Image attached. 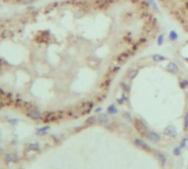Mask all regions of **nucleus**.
I'll return each mask as SVG.
<instances>
[{
	"label": "nucleus",
	"instance_id": "21",
	"mask_svg": "<svg viewBox=\"0 0 188 169\" xmlns=\"http://www.w3.org/2000/svg\"><path fill=\"white\" fill-rule=\"evenodd\" d=\"M163 43H164V34H161V35H158V44L162 45Z\"/></svg>",
	"mask_w": 188,
	"mask_h": 169
},
{
	"label": "nucleus",
	"instance_id": "33",
	"mask_svg": "<svg viewBox=\"0 0 188 169\" xmlns=\"http://www.w3.org/2000/svg\"><path fill=\"white\" fill-rule=\"evenodd\" d=\"M187 43H188V41H187Z\"/></svg>",
	"mask_w": 188,
	"mask_h": 169
},
{
	"label": "nucleus",
	"instance_id": "20",
	"mask_svg": "<svg viewBox=\"0 0 188 169\" xmlns=\"http://www.w3.org/2000/svg\"><path fill=\"white\" fill-rule=\"evenodd\" d=\"M121 84H122V88H123V90H124V91H126V92H130V90H131L130 84H126V82H121Z\"/></svg>",
	"mask_w": 188,
	"mask_h": 169
},
{
	"label": "nucleus",
	"instance_id": "18",
	"mask_svg": "<svg viewBox=\"0 0 188 169\" xmlns=\"http://www.w3.org/2000/svg\"><path fill=\"white\" fill-rule=\"evenodd\" d=\"M147 2H149V4H150L151 7L153 8L155 11H158V4L155 2V0H146Z\"/></svg>",
	"mask_w": 188,
	"mask_h": 169
},
{
	"label": "nucleus",
	"instance_id": "12",
	"mask_svg": "<svg viewBox=\"0 0 188 169\" xmlns=\"http://www.w3.org/2000/svg\"><path fill=\"white\" fill-rule=\"evenodd\" d=\"M134 142H135V145H137L140 148H143L145 149V150H147L149 149V145H147L146 143L144 142L143 139H134Z\"/></svg>",
	"mask_w": 188,
	"mask_h": 169
},
{
	"label": "nucleus",
	"instance_id": "24",
	"mask_svg": "<svg viewBox=\"0 0 188 169\" xmlns=\"http://www.w3.org/2000/svg\"><path fill=\"white\" fill-rule=\"evenodd\" d=\"M181 89H185L186 87H188V80H186V79H184V80L181 81Z\"/></svg>",
	"mask_w": 188,
	"mask_h": 169
},
{
	"label": "nucleus",
	"instance_id": "9",
	"mask_svg": "<svg viewBox=\"0 0 188 169\" xmlns=\"http://www.w3.org/2000/svg\"><path fill=\"white\" fill-rule=\"evenodd\" d=\"M27 152H39L40 150V144L39 143H30L27 146Z\"/></svg>",
	"mask_w": 188,
	"mask_h": 169
},
{
	"label": "nucleus",
	"instance_id": "6",
	"mask_svg": "<svg viewBox=\"0 0 188 169\" xmlns=\"http://www.w3.org/2000/svg\"><path fill=\"white\" fill-rule=\"evenodd\" d=\"M97 122L101 125H105V126H108L109 125V118L107 114H99V116L97 118Z\"/></svg>",
	"mask_w": 188,
	"mask_h": 169
},
{
	"label": "nucleus",
	"instance_id": "3",
	"mask_svg": "<svg viewBox=\"0 0 188 169\" xmlns=\"http://www.w3.org/2000/svg\"><path fill=\"white\" fill-rule=\"evenodd\" d=\"M19 160V157L17 156V154L14 153H7V155L4 157V162L7 164H12V162H17Z\"/></svg>",
	"mask_w": 188,
	"mask_h": 169
},
{
	"label": "nucleus",
	"instance_id": "7",
	"mask_svg": "<svg viewBox=\"0 0 188 169\" xmlns=\"http://www.w3.org/2000/svg\"><path fill=\"white\" fill-rule=\"evenodd\" d=\"M164 134L166 136H171V137H175V136L177 135V132H176V129H175L174 126H167V127H165L164 130Z\"/></svg>",
	"mask_w": 188,
	"mask_h": 169
},
{
	"label": "nucleus",
	"instance_id": "32",
	"mask_svg": "<svg viewBox=\"0 0 188 169\" xmlns=\"http://www.w3.org/2000/svg\"><path fill=\"white\" fill-rule=\"evenodd\" d=\"M185 61H186V62H188V57H185Z\"/></svg>",
	"mask_w": 188,
	"mask_h": 169
},
{
	"label": "nucleus",
	"instance_id": "14",
	"mask_svg": "<svg viewBox=\"0 0 188 169\" xmlns=\"http://www.w3.org/2000/svg\"><path fill=\"white\" fill-rule=\"evenodd\" d=\"M152 59H153L154 62H163V61H166V57L165 56H163V55H160V54H154L153 56H152Z\"/></svg>",
	"mask_w": 188,
	"mask_h": 169
},
{
	"label": "nucleus",
	"instance_id": "29",
	"mask_svg": "<svg viewBox=\"0 0 188 169\" xmlns=\"http://www.w3.org/2000/svg\"><path fill=\"white\" fill-rule=\"evenodd\" d=\"M33 0H20V2L22 4H30Z\"/></svg>",
	"mask_w": 188,
	"mask_h": 169
},
{
	"label": "nucleus",
	"instance_id": "16",
	"mask_svg": "<svg viewBox=\"0 0 188 169\" xmlns=\"http://www.w3.org/2000/svg\"><path fill=\"white\" fill-rule=\"evenodd\" d=\"M168 39L169 41H176L178 39V33H176V31H171L168 34Z\"/></svg>",
	"mask_w": 188,
	"mask_h": 169
},
{
	"label": "nucleus",
	"instance_id": "31",
	"mask_svg": "<svg viewBox=\"0 0 188 169\" xmlns=\"http://www.w3.org/2000/svg\"><path fill=\"white\" fill-rule=\"evenodd\" d=\"M95 111H96V112H97V113H99V112H100V111H101V108H100V107H99V108H97V109H96V110H95Z\"/></svg>",
	"mask_w": 188,
	"mask_h": 169
},
{
	"label": "nucleus",
	"instance_id": "23",
	"mask_svg": "<svg viewBox=\"0 0 188 169\" xmlns=\"http://www.w3.org/2000/svg\"><path fill=\"white\" fill-rule=\"evenodd\" d=\"M8 123L14 126V125H17L18 123H19V121H18V119H9V120H8Z\"/></svg>",
	"mask_w": 188,
	"mask_h": 169
},
{
	"label": "nucleus",
	"instance_id": "15",
	"mask_svg": "<svg viewBox=\"0 0 188 169\" xmlns=\"http://www.w3.org/2000/svg\"><path fill=\"white\" fill-rule=\"evenodd\" d=\"M107 112H108V114H116L118 112V109L114 105H110L107 109Z\"/></svg>",
	"mask_w": 188,
	"mask_h": 169
},
{
	"label": "nucleus",
	"instance_id": "27",
	"mask_svg": "<svg viewBox=\"0 0 188 169\" xmlns=\"http://www.w3.org/2000/svg\"><path fill=\"white\" fill-rule=\"evenodd\" d=\"M186 142H187V139H181L179 147H181V148H184L185 146H186Z\"/></svg>",
	"mask_w": 188,
	"mask_h": 169
},
{
	"label": "nucleus",
	"instance_id": "4",
	"mask_svg": "<svg viewBox=\"0 0 188 169\" xmlns=\"http://www.w3.org/2000/svg\"><path fill=\"white\" fill-rule=\"evenodd\" d=\"M131 56V53L129 51H126L123 52V53H121V54L118 56V58H117V62L118 63H120V64H122V63H126V62L130 58Z\"/></svg>",
	"mask_w": 188,
	"mask_h": 169
},
{
	"label": "nucleus",
	"instance_id": "30",
	"mask_svg": "<svg viewBox=\"0 0 188 169\" xmlns=\"http://www.w3.org/2000/svg\"><path fill=\"white\" fill-rule=\"evenodd\" d=\"M181 147H176V148L174 149V154L175 155H179L181 154Z\"/></svg>",
	"mask_w": 188,
	"mask_h": 169
},
{
	"label": "nucleus",
	"instance_id": "5",
	"mask_svg": "<svg viewBox=\"0 0 188 169\" xmlns=\"http://www.w3.org/2000/svg\"><path fill=\"white\" fill-rule=\"evenodd\" d=\"M146 139L152 143H158L160 141V135H158V133L155 132H147L146 133Z\"/></svg>",
	"mask_w": 188,
	"mask_h": 169
},
{
	"label": "nucleus",
	"instance_id": "17",
	"mask_svg": "<svg viewBox=\"0 0 188 169\" xmlns=\"http://www.w3.org/2000/svg\"><path fill=\"white\" fill-rule=\"evenodd\" d=\"M96 122H97V118H96V116H89V118L86 120V124L92 125V124H95Z\"/></svg>",
	"mask_w": 188,
	"mask_h": 169
},
{
	"label": "nucleus",
	"instance_id": "11",
	"mask_svg": "<svg viewBox=\"0 0 188 169\" xmlns=\"http://www.w3.org/2000/svg\"><path fill=\"white\" fill-rule=\"evenodd\" d=\"M137 74H139V68L137 67L131 68L130 70L128 71V78H129L130 80H132V79H134V78L137 77Z\"/></svg>",
	"mask_w": 188,
	"mask_h": 169
},
{
	"label": "nucleus",
	"instance_id": "13",
	"mask_svg": "<svg viewBox=\"0 0 188 169\" xmlns=\"http://www.w3.org/2000/svg\"><path fill=\"white\" fill-rule=\"evenodd\" d=\"M55 120H57V115L56 113H48V115H45L44 118V121L45 122H52V121H55Z\"/></svg>",
	"mask_w": 188,
	"mask_h": 169
},
{
	"label": "nucleus",
	"instance_id": "19",
	"mask_svg": "<svg viewBox=\"0 0 188 169\" xmlns=\"http://www.w3.org/2000/svg\"><path fill=\"white\" fill-rule=\"evenodd\" d=\"M111 1L112 0H97V4H99V6H101V7H105L107 4H109Z\"/></svg>",
	"mask_w": 188,
	"mask_h": 169
},
{
	"label": "nucleus",
	"instance_id": "1",
	"mask_svg": "<svg viewBox=\"0 0 188 169\" xmlns=\"http://www.w3.org/2000/svg\"><path fill=\"white\" fill-rule=\"evenodd\" d=\"M27 115L31 120H33V121H40V120L43 119V114H42V112L38 108L29 109L27 112Z\"/></svg>",
	"mask_w": 188,
	"mask_h": 169
},
{
	"label": "nucleus",
	"instance_id": "8",
	"mask_svg": "<svg viewBox=\"0 0 188 169\" xmlns=\"http://www.w3.org/2000/svg\"><path fill=\"white\" fill-rule=\"evenodd\" d=\"M167 70L169 73H172V74H178L179 73V68H178V66L175 63L169 62L167 64Z\"/></svg>",
	"mask_w": 188,
	"mask_h": 169
},
{
	"label": "nucleus",
	"instance_id": "26",
	"mask_svg": "<svg viewBox=\"0 0 188 169\" xmlns=\"http://www.w3.org/2000/svg\"><path fill=\"white\" fill-rule=\"evenodd\" d=\"M184 126H185V130L188 129V112L187 114L185 115V121H184Z\"/></svg>",
	"mask_w": 188,
	"mask_h": 169
},
{
	"label": "nucleus",
	"instance_id": "28",
	"mask_svg": "<svg viewBox=\"0 0 188 169\" xmlns=\"http://www.w3.org/2000/svg\"><path fill=\"white\" fill-rule=\"evenodd\" d=\"M123 116H124V118H127V120H129V121L132 120V118H131V115H130L129 112H124V113H123Z\"/></svg>",
	"mask_w": 188,
	"mask_h": 169
},
{
	"label": "nucleus",
	"instance_id": "22",
	"mask_svg": "<svg viewBox=\"0 0 188 169\" xmlns=\"http://www.w3.org/2000/svg\"><path fill=\"white\" fill-rule=\"evenodd\" d=\"M158 159L161 160L162 165L164 166V165H165V162H166V159H165L164 155H163V154H158Z\"/></svg>",
	"mask_w": 188,
	"mask_h": 169
},
{
	"label": "nucleus",
	"instance_id": "10",
	"mask_svg": "<svg viewBox=\"0 0 188 169\" xmlns=\"http://www.w3.org/2000/svg\"><path fill=\"white\" fill-rule=\"evenodd\" d=\"M50 130H51V126H50V125H45V126H43V127H39V129H36L35 132H36V134H38L39 136H43V135H45Z\"/></svg>",
	"mask_w": 188,
	"mask_h": 169
},
{
	"label": "nucleus",
	"instance_id": "2",
	"mask_svg": "<svg viewBox=\"0 0 188 169\" xmlns=\"http://www.w3.org/2000/svg\"><path fill=\"white\" fill-rule=\"evenodd\" d=\"M134 127H135V130H137L140 134H142V135H146L147 126L143 121H141V120H139V119H135V120H134Z\"/></svg>",
	"mask_w": 188,
	"mask_h": 169
},
{
	"label": "nucleus",
	"instance_id": "25",
	"mask_svg": "<svg viewBox=\"0 0 188 169\" xmlns=\"http://www.w3.org/2000/svg\"><path fill=\"white\" fill-rule=\"evenodd\" d=\"M127 96H126V93H123V96H122V98H120V99H118V101H119V103L120 105H123V102L126 101L127 100Z\"/></svg>",
	"mask_w": 188,
	"mask_h": 169
}]
</instances>
